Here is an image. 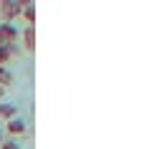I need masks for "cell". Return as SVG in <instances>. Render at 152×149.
I'll list each match as a JSON object with an SVG mask.
<instances>
[{"label": "cell", "mask_w": 152, "mask_h": 149, "mask_svg": "<svg viewBox=\"0 0 152 149\" xmlns=\"http://www.w3.org/2000/svg\"><path fill=\"white\" fill-rule=\"evenodd\" d=\"M23 8H26V3H10V0H3V3H0V15H3L5 23H10L13 18H18L23 13Z\"/></svg>", "instance_id": "cell-1"}, {"label": "cell", "mask_w": 152, "mask_h": 149, "mask_svg": "<svg viewBox=\"0 0 152 149\" xmlns=\"http://www.w3.org/2000/svg\"><path fill=\"white\" fill-rule=\"evenodd\" d=\"M0 33H3V41H5V46H10V43L15 41V36H18V28L13 25V23H0Z\"/></svg>", "instance_id": "cell-2"}, {"label": "cell", "mask_w": 152, "mask_h": 149, "mask_svg": "<svg viewBox=\"0 0 152 149\" xmlns=\"http://www.w3.org/2000/svg\"><path fill=\"white\" fill-rule=\"evenodd\" d=\"M13 116H15V106L13 104H0V119H10L13 121Z\"/></svg>", "instance_id": "cell-3"}, {"label": "cell", "mask_w": 152, "mask_h": 149, "mask_svg": "<svg viewBox=\"0 0 152 149\" xmlns=\"http://www.w3.org/2000/svg\"><path fill=\"white\" fill-rule=\"evenodd\" d=\"M10 56H13V48L10 46H0V68L10 61Z\"/></svg>", "instance_id": "cell-4"}, {"label": "cell", "mask_w": 152, "mask_h": 149, "mask_svg": "<svg viewBox=\"0 0 152 149\" xmlns=\"http://www.w3.org/2000/svg\"><path fill=\"white\" fill-rule=\"evenodd\" d=\"M23 38H26V46H28V48H33V46H36V31H33V25H28V28H26Z\"/></svg>", "instance_id": "cell-5"}, {"label": "cell", "mask_w": 152, "mask_h": 149, "mask_svg": "<svg viewBox=\"0 0 152 149\" xmlns=\"http://www.w3.org/2000/svg\"><path fill=\"white\" fill-rule=\"evenodd\" d=\"M13 81V76H10V71L5 68V66H3V68H0V89H5L8 84H10Z\"/></svg>", "instance_id": "cell-6"}, {"label": "cell", "mask_w": 152, "mask_h": 149, "mask_svg": "<svg viewBox=\"0 0 152 149\" xmlns=\"http://www.w3.org/2000/svg\"><path fill=\"white\" fill-rule=\"evenodd\" d=\"M8 132L10 134H23V121H18V119L8 121Z\"/></svg>", "instance_id": "cell-7"}, {"label": "cell", "mask_w": 152, "mask_h": 149, "mask_svg": "<svg viewBox=\"0 0 152 149\" xmlns=\"http://www.w3.org/2000/svg\"><path fill=\"white\" fill-rule=\"evenodd\" d=\"M23 15H26V20H36V13H33V8L31 5H28V3H26V8H23Z\"/></svg>", "instance_id": "cell-8"}, {"label": "cell", "mask_w": 152, "mask_h": 149, "mask_svg": "<svg viewBox=\"0 0 152 149\" xmlns=\"http://www.w3.org/2000/svg\"><path fill=\"white\" fill-rule=\"evenodd\" d=\"M0 149H20V147H18L15 142H3V144H0Z\"/></svg>", "instance_id": "cell-9"}, {"label": "cell", "mask_w": 152, "mask_h": 149, "mask_svg": "<svg viewBox=\"0 0 152 149\" xmlns=\"http://www.w3.org/2000/svg\"><path fill=\"white\" fill-rule=\"evenodd\" d=\"M0 46H5V41H3V33H0Z\"/></svg>", "instance_id": "cell-10"}, {"label": "cell", "mask_w": 152, "mask_h": 149, "mask_svg": "<svg viewBox=\"0 0 152 149\" xmlns=\"http://www.w3.org/2000/svg\"><path fill=\"white\" fill-rule=\"evenodd\" d=\"M0 144H3V134H0Z\"/></svg>", "instance_id": "cell-11"}, {"label": "cell", "mask_w": 152, "mask_h": 149, "mask_svg": "<svg viewBox=\"0 0 152 149\" xmlns=\"http://www.w3.org/2000/svg\"><path fill=\"white\" fill-rule=\"evenodd\" d=\"M0 96H3V89H0Z\"/></svg>", "instance_id": "cell-12"}]
</instances>
